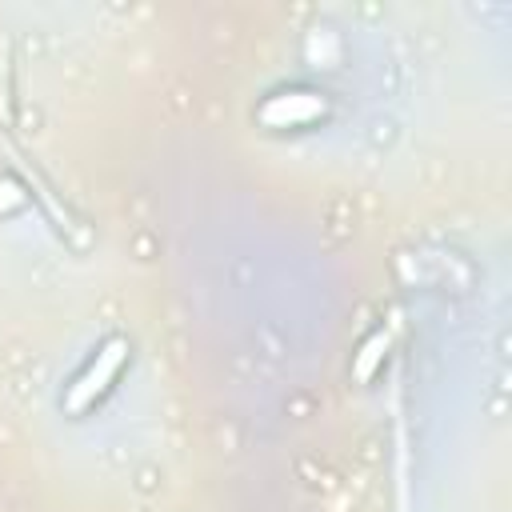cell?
Returning <instances> with one entry per match:
<instances>
[{"label": "cell", "instance_id": "3957f363", "mask_svg": "<svg viewBox=\"0 0 512 512\" xmlns=\"http://www.w3.org/2000/svg\"><path fill=\"white\" fill-rule=\"evenodd\" d=\"M384 348H388V332L384 328H376L368 340H364V348H360V356L352 360V372L360 376V380H368L376 368H380V360H384Z\"/></svg>", "mask_w": 512, "mask_h": 512}, {"label": "cell", "instance_id": "7a4b0ae2", "mask_svg": "<svg viewBox=\"0 0 512 512\" xmlns=\"http://www.w3.org/2000/svg\"><path fill=\"white\" fill-rule=\"evenodd\" d=\"M320 108H324V100L292 92L288 100H284V96H272V100L260 108V120H268V124H276V128H284V124L292 128V124H304V120L320 116Z\"/></svg>", "mask_w": 512, "mask_h": 512}, {"label": "cell", "instance_id": "6da1fadb", "mask_svg": "<svg viewBox=\"0 0 512 512\" xmlns=\"http://www.w3.org/2000/svg\"><path fill=\"white\" fill-rule=\"evenodd\" d=\"M124 360H128V340H124V336H108V340L96 348V356L88 360V368L72 380V388H68V396H64V408H68V412H84V408L116 380V372H120Z\"/></svg>", "mask_w": 512, "mask_h": 512}]
</instances>
